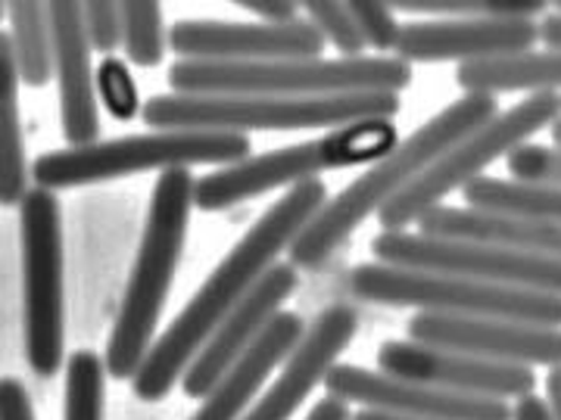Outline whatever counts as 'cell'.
I'll list each match as a JSON object with an SVG mask.
<instances>
[{"mask_svg": "<svg viewBox=\"0 0 561 420\" xmlns=\"http://www.w3.org/2000/svg\"><path fill=\"white\" fill-rule=\"evenodd\" d=\"M324 202L328 184L316 178L290 187L275 206L262 212L260 221L231 246V253L216 265V271L140 361L138 374L131 377V389L140 401H162L172 393L203 342L216 334L225 315L253 290V283L275 265L280 253L290 249V243L319 215Z\"/></svg>", "mask_w": 561, "mask_h": 420, "instance_id": "cell-1", "label": "cell"}, {"mask_svg": "<svg viewBox=\"0 0 561 420\" xmlns=\"http://www.w3.org/2000/svg\"><path fill=\"white\" fill-rule=\"evenodd\" d=\"M500 113L496 97L486 94H465L449 103L431 121H424L405 140H400L383 160L371 162L353 184H346L337 197L324 202L319 215L302 228V234L290 243V265L294 268H321L343 243L362 228V221L378 215L387 202L400 197L405 187L440 160L449 147L461 138L474 135Z\"/></svg>", "mask_w": 561, "mask_h": 420, "instance_id": "cell-2", "label": "cell"}, {"mask_svg": "<svg viewBox=\"0 0 561 420\" xmlns=\"http://www.w3.org/2000/svg\"><path fill=\"white\" fill-rule=\"evenodd\" d=\"M194 206V175L191 168L162 172L147 209V224L138 246V259L131 278L125 283L119 315L106 342L103 368L113 381H131L140 361L147 359L150 346L157 342L162 308L172 290V278L179 271L187 221Z\"/></svg>", "mask_w": 561, "mask_h": 420, "instance_id": "cell-3", "label": "cell"}, {"mask_svg": "<svg viewBox=\"0 0 561 420\" xmlns=\"http://www.w3.org/2000/svg\"><path fill=\"white\" fill-rule=\"evenodd\" d=\"M172 94L187 97H341V94H400L412 84V66L397 57L356 60L194 62L169 69Z\"/></svg>", "mask_w": 561, "mask_h": 420, "instance_id": "cell-4", "label": "cell"}, {"mask_svg": "<svg viewBox=\"0 0 561 420\" xmlns=\"http://www.w3.org/2000/svg\"><path fill=\"white\" fill-rule=\"evenodd\" d=\"M400 94H341V97H187L157 94L144 103L140 119L153 131H300L343 128L368 119H397Z\"/></svg>", "mask_w": 561, "mask_h": 420, "instance_id": "cell-5", "label": "cell"}, {"mask_svg": "<svg viewBox=\"0 0 561 420\" xmlns=\"http://www.w3.org/2000/svg\"><path fill=\"white\" fill-rule=\"evenodd\" d=\"M400 143V131L390 119H368L343 125L328 135L280 150H265L260 156L225 165L201 180L194 178V206L201 212H225L231 206L256 200L280 187H297L316 180L321 172H341L353 165L383 160Z\"/></svg>", "mask_w": 561, "mask_h": 420, "instance_id": "cell-6", "label": "cell"}, {"mask_svg": "<svg viewBox=\"0 0 561 420\" xmlns=\"http://www.w3.org/2000/svg\"><path fill=\"white\" fill-rule=\"evenodd\" d=\"M253 156L247 135L231 131H153L138 138L98 140L88 147H66L32 162L28 175L41 190L88 187L103 180L128 178L140 172H169L191 165H234Z\"/></svg>", "mask_w": 561, "mask_h": 420, "instance_id": "cell-7", "label": "cell"}, {"mask_svg": "<svg viewBox=\"0 0 561 420\" xmlns=\"http://www.w3.org/2000/svg\"><path fill=\"white\" fill-rule=\"evenodd\" d=\"M350 293L362 302L390 308H419L424 315L449 318H500L561 327V296L496 287L456 275H431L412 268H393L365 261L350 271Z\"/></svg>", "mask_w": 561, "mask_h": 420, "instance_id": "cell-8", "label": "cell"}, {"mask_svg": "<svg viewBox=\"0 0 561 420\" xmlns=\"http://www.w3.org/2000/svg\"><path fill=\"white\" fill-rule=\"evenodd\" d=\"M559 119L561 94H527L522 103L496 113L474 135L449 147L412 187H405L400 197L383 206L378 212L381 231H405L409 224H419L431 209L443 206L449 194L465 190L471 180L483 178V172L493 162L508 156L522 143H530L537 131L552 128Z\"/></svg>", "mask_w": 561, "mask_h": 420, "instance_id": "cell-9", "label": "cell"}, {"mask_svg": "<svg viewBox=\"0 0 561 420\" xmlns=\"http://www.w3.org/2000/svg\"><path fill=\"white\" fill-rule=\"evenodd\" d=\"M22 315L25 355L38 377L60 374L66 361V296H62V215L50 190L32 187L20 202Z\"/></svg>", "mask_w": 561, "mask_h": 420, "instance_id": "cell-10", "label": "cell"}, {"mask_svg": "<svg viewBox=\"0 0 561 420\" xmlns=\"http://www.w3.org/2000/svg\"><path fill=\"white\" fill-rule=\"evenodd\" d=\"M371 256L381 265L431 271V275H456V278L534 290L561 296V261L490 246V243L434 241L405 231H381L371 241Z\"/></svg>", "mask_w": 561, "mask_h": 420, "instance_id": "cell-11", "label": "cell"}, {"mask_svg": "<svg viewBox=\"0 0 561 420\" xmlns=\"http://www.w3.org/2000/svg\"><path fill=\"white\" fill-rule=\"evenodd\" d=\"M378 371L387 377L424 383L443 393L471 396V399H524L534 396L537 374L534 368L483 361L459 352H446L412 340H387L378 349Z\"/></svg>", "mask_w": 561, "mask_h": 420, "instance_id": "cell-12", "label": "cell"}, {"mask_svg": "<svg viewBox=\"0 0 561 420\" xmlns=\"http://www.w3.org/2000/svg\"><path fill=\"white\" fill-rule=\"evenodd\" d=\"M328 396L362 405L365 411H381L393 418L412 420H512V408L500 399H471L443 393L424 383H409L387 377L381 371L356 368L346 361H334L324 374Z\"/></svg>", "mask_w": 561, "mask_h": 420, "instance_id": "cell-13", "label": "cell"}, {"mask_svg": "<svg viewBox=\"0 0 561 420\" xmlns=\"http://www.w3.org/2000/svg\"><path fill=\"white\" fill-rule=\"evenodd\" d=\"M412 342L459 352L471 359L522 364V368H561V327H537L500 318H449V315H412L405 324Z\"/></svg>", "mask_w": 561, "mask_h": 420, "instance_id": "cell-14", "label": "cell"}, {"mask_svg": "<svg viewBox=\"0 0 561 420\" xmlns=\"http://www.w3.org/2000/svg\"><path fill=\"white\" fill-rule=\"evenodd\" d=\"M165 38L181 60L194 62L312 60L324 54V38L309 25V20L287 25L181 20Z\"/></svg>", "mask_w": 561, "mask_h": 420, "instance_id": "cell-15", "label": "cell"}, {"mask_svg": "<svg viewBox=\"0 0 561 420\" xmlns=\"http://www.w3.org/2000/svg\"><path fill=\"white\" fill-rule=\"evenodd\" d=\"M297 290V268L290 261H275L262 275L253 290L243 296L216 327V334L203 342L201 352L181 374V389L187 399H203L216 383L250 352L260 334L272 324L280 305Z\"/></svg>", "mask_w": 561, "mask_h": 420, "instance_id": "cell-16", "label": "cell"}, {"mask_svg": "<svg viewBox=\"0 0 561 420\" xmlns=\"http://www.w3.org/2000/svg\"><path fill=\"white\" fill-rule=\"evenodd\" d=\"M540 40V25L530 20H424L405 22L397 35L402 62H483L530 54Z\"/></svg>", "mask_w": 561, "mask_h": 420, "instance_id": "cell-17", "label": "cell"}, {"mask_svg": "<svg viewBox=\"0 0 561 420\" xmlns=\"http://www.w3.org/2000/svg\"><path fill=\"white\" fill-rule=\"evenodd\" d=\"M359 334V315L350 305L321 308L312 327L302 334L300 346L284 361L278 381L268 386L243 420H290L309 393L324 381L328 368L341 359L343 349Z\"/></svg>", "mask_w": 561, "mask_h": 420, "instance_id": "cell-18", "label": "cell"}, {"mask_svg": "<svg viewBox=\"0 0 561 420\" xmlns=\"http://www.w3.org/2000/svg\"><path fill=\"white\" fill-rule=\"evenodd\" d=\"M54 35V75L60 84V125L69 147H88L101 140V106L91 69V47L81 28V3H47Z\"/></svg>", "mask_w": 561, "mask_h": 420, "instance_id": "cell-19", "label": "cell"}, {"mask_svg": "<svg viewBox=\"0 0 561 420\" xmlns=\"http://www.w3.org/2000/svg\"><path fill=\"white\" fill-rule=\"evenodd\" d=\"M302 334H306V324L297 312H278L272 324L260 334V340L250 346V352L203 396L201 411L191 420L241 418V411L260 393V386L268 381V374L278 368L280 361L290 359V352L300 346Z\"/></svg>", "mask_w": 561, "mask_h": 420, "instance_id": "cell-20", "label": "cell"}, {"mask_svg": "<svg viewBox=\"0 0 561 420\" xmlns=\"http://www.w3.org/2000/svg\"><path fill=\"white\" fill-rule=\"evenodd\" d=\"M419 234L434 241L490 243V246H505V249L561 261L559 221L512 219V215H493L478 209L437 206L419 221Z\"/></svg>", "mask_w": 561, "mask_h": 420, "instance_id": "cell-21", "label": "cell"}, {"mask_svg": "<svg viewBox=\"0 0 561 420\" xmlns=\"http://www.w3.org/2000/svg\"><path fill=\"white\" fill-rule=\"evenodd\" d=\"M456 84L465 94H559L561 91V50H530L505 60L461 62Z\"/></svg>", "mask_w": 561, "mask_h": 420, "instance_id": "cell-22", "label": "cell"}, {"mask_svg": "<svg viewBox=\"0 0 561 420\" xmlns=\"http://www.w3.org/2000/svg\"><path fill=\"white\" fill-rule=\"evenodd\" d=\"M28 178L20 121V75L10 35L0 32V206H20L28 194Z\"/></svg>", "mask_w": 561, "mask_h": 420, "instance_id": "cell-23", "label": "cell"}, {"mask_svg": "<svg viewBox=\"0 0 561 420\" xmlns=\"http://www.w3.org/2000/svg\"><path fill=\"white\" fill-rule=\"evenodd\" d=\"M7 20H10V47H13L20 84L44 88L54 75V35H50L47 3L10 0Z\"/></svg>", "mask_w": 561, "mask_h": 420, "instance_id": "cell-24", "label": "cell"}, {"mask_svg": "<svg viewBox=\"0 0 561 420\" xmlns=\"http://www.w3.org/2000/svg\"><path fill=\"white\" fill-rule=\"evenodd\" d=\"M468 209L512 215V219H540L561 224V187H540V184H518V180L478 178L465 190Z\"/></svg>", "mask_w": 561, "mask_h": 420, "instance_id": "cell-25", "label": "cell"}, {"mask_svg": "<svg viewBox=\"0 0 561 420\" xmlns=\"http://www.w3.org/2000/svg\"><path fill=\"white\" fill-rule=\"evenodd\" d=\"M390 10L415 13V16H440V20H537L549 10L542 0H397Z\"/></svg>", "mask_w": 561, "mask_h": 420, "instance_id": "cell-26", "label": "cell"}, {"mask_svg": "<svg viewBox=\"0 0 561 420\" xmlns=\"http://www.w3.org/2000/svg\"><path fill=\"white\" fill-rule=\"evenodd\" d=\"M122 10V44L125 57L140 69H157L165 57V25H162V3L157 0H125Z\"/></svg>", "mask_w": 561, "mask_h": 420, "instance_id": "cell-27", "label": "cell"}, {"mask_svg": "<svg viewBox=\"0 0 561 420\" xmlns=\"http://www.w3.org/2000/svg\"><path fill=\"white\" fill-rule=\"evenodd\" d=\"M106 368L91 349H81L66 361V396H62V420H103L106 399Z\"/></svg>", "mask_w": 561, "mask_h": 420, "instance_id": "cell-28", "label": "cell"}, {"mask_svg": "<svg viewBox=\"0 0 561 420\" xmlns=\"http://www.w3.org/2000/svg\"><path fill=\"white\" fill-rule=\"evenodd\" d=\"M302 10L309 13V25L324 38V44L337 47L341 60L365 57V40H362L359 28H356L353 13H350L346 3H337V0H306Z\"/></svg>", "mask_w": 561, "mask_h": 420, "instance_id": "cell-29", "label": "cell"}, {"mask_svg": "<svg viewBox=\"0 0 561 420\" xmlns=\"http://www.w3.org/2000/svg\"><path fill=\"white\" fill-rule=\"evenodd\" d=\"M94 88H98L103 109L116 121H131L135 116H140L138 88H135L128 66L119 57H106L101 62V69L94 75Z\"/></svg>", "mask_w": 561, "mask_h": 420, "instance_id": "cell-30", "label": "cell"}, {"mask_svg": "<svg viewBox=\"0 0 561 420\" xmlns=\"http://www.w3.org/2000/svg\"><path fill=\"white\" fill-rule=\"evenodd\" d=\"M508 175L518 184H540V187H561V150L546 143H522L505 156Z\"/></svg>", "mask_w": 561, "mask_h": 420, "instance_id": "cell-31", "label": "cell"}, {"mask_svg": "<svg viewBox=\"0 0 561 420\" xmlns=\"http://www.w3.org/2000/svg\"><path fill=\"white\" fill-rule=\"evenodd\" d=\"M346 7L353 13V22L359 28L365 47H371L378 54H387V50L397 47L400 22L393 16L390 3H381V0H350Z\"/></svg>", "mask_w": 561, "mask_h": 420, "instance_id": "cell-32", "label": "cell"}, {"mask_svg": "<svg viewBox=\"0 0 561 420\" xmlns=\"http://www.w3.org/2000/svg\"><path fill=\"white\" fill-rule=\"evenodd\" d=\"M81 28L91 54L113 57L122 44V10L110 0H88L81 3Z\"/></svg>", "mask_w": 561, "mask_h": 420, "instance_id": "cell-33", "label": "cell"}, {"mask_svg": "<svg viewBox=\"0 0 561 420\" xmlns=\"http://www.w3.org/2000/svg\"><path fill=\"white\" fill-rule=\"evenodd\" d=\"M0 420H35L32 396L16 377H0Z\"/></svg>", "mask_w": 561, "mask_h": 420, "instance_id": "cell-34", "label": "cell"}, {"mask_svg": "<svg viewBox=\"0 0 561 420\" xmlns=\"http://www.w3.org/2000/svg\"><path fill=\"white\" fill-rule=\"evenodd\" d=\"M238 7L250 10L268 25H287V22L300 20V3L294 0H238Z\"/></svg>", "mask_w": 561, "mask_h": 420, "instance_id": "cell-35", "label": "cell"}, {"mask_svg": "<svg viewBox=\"0 0 561 420\" xmlns=\"http://www.w3.org/2000/svg\"><path fill=\"white\" fill-rule=\"evenodd\" d=\"M306 420H353V415H350V405L346 401L334 399V396H324V399L312 405V411L306 415Z\"/></svg>", "mask_w": 561, "mask_h": 420, "instance_id": "cell-36", "label": "cell"}, {"mask_svg": "<svg viewBox=\"0 0 561 420\" xmlns=\"http://www.w3.org/2000/svg\"><path fill=\"white\" fill-rule=\"evenodd\" d=\"M512 420H552V411L542 396H524L512 408Z\"/></svg>", "mask_w": 561, "mask_h": 420, "instance_id": "cell-37", "label": "cell"}, {"mask_svg": "<svg viewBox=\"0 0 561 420\" xmlns=\"http://www.w3.org/2000/svg\"><path fill=\"white\" fill-rule=\"evenodd\" d=\"M559 13H549L546 20L537 22L540 25V40L546 44V50H561V0L556 3Z\"/></svg>", "mask_w": 561, "mask_h": 420, "instance_id": "cell-38", "label": "cell"}, {"mask_svg": "<svg viewBox=\"0 0 561 420\" xmlns=\"http://www.w3.org/2000/svg\"><path fill=\"white\" fill-rule=\"evenodd\" d=\"M546 405L552 411V420H561V368L549 371L546 377Z\"/></svg>", "mask_w": 561, "mask_h": 420, "instance_id": "cell-39", "label": "cell"}, {"mask_svg": "<svg viewBox=\"0 0 561 420\" xmlns=\"http://www.w3.org/2000/svg\"><path fill=\"white\" fill-rule=\"evenodd\" d=\"M353 420H412V418H393V415H381V411H356L353 415Z\"/></svg>", "mask_w": 561, "mask_h": 420, "instance_id": "cell-40", "label": "cell"}, {"mask_svg": "<svg viewBox=\"0 0 561 420\" xmlns=\"http://www.w3.org/2000/svg\"><path fill=\"white\" fill-rule=\"evenodd\" d=\"M552 147H559L561 150V119L552 125Z\"/></svg>", "mask_w": 561, "mask_h": 420, "instance_id": "cell-41", "label": "cell"}, {"mask_svg": "<svg viewBox=\"0 0 561 420\" xmlns=\"http://www.w3.org/2000/svg\"><path fill=\"white\" fill-rule=\"evenodd\" d=\"M7 20V3H0V22Z\"/></svg>", "mask_w": 561, "mask_h": 420, "instance_id": "cell-42", "label": "cell"}]
</instances>
